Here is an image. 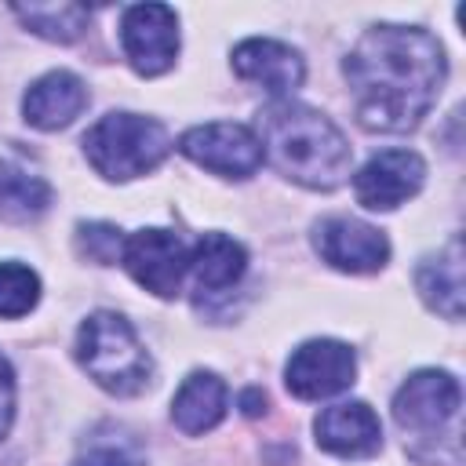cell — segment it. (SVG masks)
<instances>
[{
  "instance_id": "6da1fadb",
  "label": "cell",
  "mask_w": 466,
  "mask_h": 466,
  "mask_svg": "<svg viewBox=\"0 0 466 466\" xmlns=\"http://www.w3.org/2000/svg\"><path fill=\"white\" fill-rule=\"evenodd\" d=\"M357 124L382 135H400L422 124L433 109L448 62L433 33L419 25H371L342 62Z\"/></svg>"
},
{
  "instance_id": "7a4b0ae2",
  "label": "cell",
  "mask_w": 466,
  "mask_h": 466,
  "mask_svg": "<svg viewBox=\"0 0 466 466\" xmlns=\"http://www.w3.org/2000/svg\"><path fill=\"white\" fill-rule=\"evenodd\" d=\"M258 142L262 160L306 189H339L353 164L346 135L324 113L291 98H277L258 113Z\"/></svg>"
},
{
  "instance_id": "3957f363",
  "label": "cell",
  "mask_w": 466,
  "mask_h": 466,
  "mask_svg": "<svg viewBox=\"0 0 466 466\" xmlns=\"http://www.w3.org/2000/svg\"><path fill=\"white\" fill-rule=\"evenodd\" d=\"M462 390L459 379L437 368L415 371L393 397V422L404 433V448L430 466H462Z\"/></svg>"
},
{
  "instance_id": "277c9868",
  "label": "cell",
  "mask_w": 466,
  "mask_h": 466,
  "mask_svg": "<svg viewBox=\"0 0 466 466\" xmlns=\"http://www.w3.org/2000/svg\"><path fill=\"white\" fill-rule=\"evenodd\" d=\"M76 360L87 379L113 397H135L153 382V357L138 342L127 317L113 309H98L80 324Z\"/></svg>"
},
{
  "instance_id": "5b68a950",
  "label": "cell",
  "mask_w": 466,
  "mask_h": 466,
  "mask_svg": "<svg viewBox=\"0 0 466 466\" xmlns=\"http://www.w3.org/2000/svg\"><path fill=\"white\" fill-rule=\"evenodd\" d=\"M84 153L102 178L127 182V178L153 171L171 153V138H167L164 124H157L153 116L106 113L84 135Z\"/></svg>"
},
{
  "instance_id": "8992f818",
  "label": "cell",
  "mask_w": 466,
  "mask_h": 466,
  "mask_svg": "<svg viewBox=\"0 0 466 466\" xmlns=\"http://www.w3.org/2000/svg\"><path fill=\"white\" fill-rule=\"evenodd\" d=\"M178 149L193 164H200L204 171H215L222 178H248L262 167V142L244 124L215 120V124L189 127L178 138Z\"/></svg>"
},
{
  "instance_id": "52a82bcc",
  "label": "cell",
  "mask_w": 466,
  "mask_h": 466,
  "mask_svg": "<svg viewBox=\"0 0 466 466\" xmlns=\"http://www.w3.org/2000/svg\"><path fill=\"white\" fill-rule=\"evenodd\" d=\"M120 262L146 291L175 299L189 273V248L171 229H135L124 237Z\"/></svg>"
},
{
  "instance_id": "ba28073f",
  "label": "cell",
  "mask_w": 466,
  "mask_h": 466,
  "mask_svg": "<svg viewBox=\"0 0 466 466\" xmlns=\"http://www.w3.org/2000/svg\"><path fill=\"white\" fill-rule=\"evenodd\" d=\"M120 47L135 73L160 76L178 58V18L167 4H135L120 18Z\"/></svg>"
},
{
  "instance_id": "9c48e42d",
  "label": "cell",
  "mask_w": 466,
  "mask_h": 466,
  "mask_svg": "<svg viewBox=\"0 0 466 466\" xmlns=\"http://www.w3.org/2000/svg\"><path fill=\"white\" fill-rule=\"evenodd\" d=\"M357 379V357L346 342L309 339L302 342L284 368V382L299 400H324L350 390Z\"/></svg>"
},
{
  "instance_id": "30bf717a",
  "label": "cell",
  "mask_w": 466,
  "mask_h": 466,
  "mask_svg": "<svg viewBox=\"0 0 466 466\" xmlns=\"http://www.w3.org/2000/svg\"><path fill=\"white\" fill-rule=\"evenodd\" d=\"M426 182V164L411 149H382L357 175L353 193L368 211H393L411 200Z\"/></svg>"
},
{
  "instance_id": "8fae6325",
  "label": "cell",
  "mask_w": 466,
  "mask_h": 466,
  "mask_svg": "<svg viewBox=\"0 0 466 466\" xmlns=\"http://www.w3.org/2000/svg\"><path fill=\"white\" fill-rule=\"evenodd\" d=\"M313 244H317L320 258L342 273H375L390 258L386 233L360 218H350V215L324 218L313 229Z\"/></svg>"
},
{
  "instance_id": "7c38bea8",
  "label": "cell",
  "mask_w": 466,
  "mask_h": 466,
  "mask_svg": "<svg viewBox=\"0 0 466 466\" xmlns=\"http://www.w3.org/2000/svg\"><path fill=\"white\" fill-rule=\"evenodd\" d=\"M313 433H317V444L339 459H368L382 448L379 415L364 400H342L324 408L313 422Z\"/></svg>"
},
{
  "instance_id": "4fadbf2b",
  "label": "cell",
  "mask_w": 466,
  "mask_h": 466,
  "mask_svg": "<svg viewBox=\"0 0 466 466\" xmlns=\"http://www.w3.org/2000/svg\"><path fill=\"white\" fill-rule=\"evenodd\" d=\"M233 73L240 80L258 84L262 91L284 98L302 84L306 66H302V55L295 47L269 40V36H251V40L233 47Z\"/></svg>"
},
{
  "instance_id": "5bb4252c",
  "label": "cell",
  "mask_w": 466,
  "mask_h": 466,
  "mask_svg": "<svg viewBox=\"0 0 466 466\" xmlns=\"http://www.w3.org/2000/svg\"><path fill=\"white\" fill-rule=\"evenodd\" d=\"M84 106H87V87L76 73H66V69H55V73H44L40 80H33L22 98L25 120L40 131H58V127L73 124L84 113Z\"/></svg>"
},
{
  "instance_id": "9a60e30c",
  "label": "cell",
  "mask_w": 466,
  "mask_h": 466,
  "mask_svg": "<svg viewBox=\"0 0 466 466\" xmlns=\"http://www.w3.org/2000/svg\"><path fill=\"white\" fill-rule=\"evenodd\" d=\"M415 288L422 295V302L430 309H437L448 320L462 317V295H466V280H462V240L451 237L444 248H437L433 255H426L415 269Z\"/></svg>"
},
{
  "instance_id": "2e32d148",
  "label": "cell",
  "mask_w": 466,
  "mask_h": 466,
  "mask_svg": "<svg viewBox=\"0 0 466 466\" xmlns=\"http://www.w3.org/2000/svg\"><path fill=\"white\" fill-rule=\"evenodd\" d=\"M226 415V382L215 371H193L182 379L175 400H171V422L189 433L200 437L208 430H215Z\"/></svg>"
},
{
  "instance_id": "e0dca14e",
  "label": "cell",
  "mask_w": 466,
  "mask_h": 466,
  "mask_svg": "<svg viewBox=\"0 0 466 466\" xmlns=\"http://www.w3.org/2000/svg\"><path fill=\"white\" fill-rule=\"evenodd\" d=\"M248 269V251L244 244H237L226 233H204L193 248H189V273L193 284L208 295L229 291Z\"/></svg>"
},
{
  "instance_id": "ac0fdd59",
  "label": "cell",
  "mask_w": 466,
  "mask_h": 466,
  "mask_svg": "<svg viewBox=\"0 0 466 466\" xmlns=\"http://www.w3.org/2000/svg\"><path fill=\"white\" fill-rule=\"evenodd\" d=\"M47 208H51V186L18 160H0V218L36 222Z\"/></svg>"
},
{
  "instance_id": "d6986e66",
  "label": "cell",
  "mask_w": 466,
  "mask_h": 466,
  "mask_svg": "<svg viewBox=\"0 0 466 466\" xmlns=\"http://www.w3.org/2000/svg\"><path fill=\"white\" fill-rule=\"evenodd\" d=\"M25 29H33L36 36L44 40H55V44H73L84 36L87 29V18L91 11L84 4H15L11 7Z\"/></svg>"
},
{
  "instance_id": "ffe728a7",
  "label": "cell",
  "mask_w": 466,
  "mask_h": 466,
  "mask_svg": "<svg viewBox=\"0 0 466 466\" xmlns=\"http://www.w3.org/2000/svg\"><path fill=\"white\" fill-rule=\"evenodd\" d=\"M40 302V277L22 262H0V317H25Z\"/></svg>"
},
{
  "instance_id": "44dd1931",
  "label": "cell",
  "mask_w": 466,
  "mask_h": 466,
  "mask_svg": "<svg viewBox=\"0 0 466 466\" xmlns=\"http://www.w3.org/2000/svg\"><path fill=\"white\" fill-rule=\"evenodd\" d=\"M69 466H142V451L127 433H95Z\"/></svg>"
},
{
  "instance_id": "7402d4cb",
  "label": "cell",
  "mask_w": 466,
  "mask_h": 466,
  "mask_svg": "<svg viewBox=\"0 0 466 466\" xmlns=\"http://www.w3.org/2000/svg\"><path fill=\"white\" fill-rule=\"evenodd\" d=\"M76 244H80V255H87L91 262L109 266V262L120 258L124 237H120V229L109 226V222H87V226L76 229Z\"/></svg>"
},
{
  "instance_id": "603a6c76",
  "label": "cell",
  "mask_w": 466,
  "mask_h": 466,
  "mask_svg": "<svg viewBox=\"0 0 466 466\" xmlns=\"http://www.w3.org/2000/svg\"><path fill=\"white\" fill-rule=\"evenodd\" d=\"M11 419H15V371H11L7 357L0 353V441L11 430Z\"/></svg>"
},
{
  "instance_id": "cb8c5ba5",
  "label": "cell",
  "mask_w": 466,
  "mask_h": 466,
  "mask_svg": "<svg viewBox=\"0 0 466 466\" xmlns=\"http://www.w3.org/2000/svg\"><path fill=\"white\" fill-rule=\"evenodd\" d=\"M258 404L266 408V397H258V393H244V411H248V415H255V411H258Z\"/></svg>"
}]
</instances>
